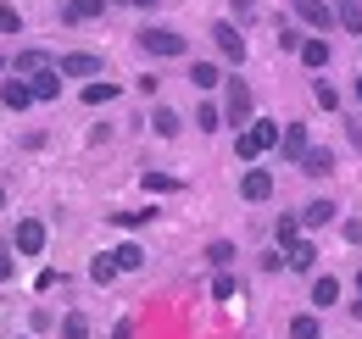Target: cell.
Instances as JSON below:
<instances>
[{"mask_svg": "<svg viewBox=\"0 0 362 339\" xmlns=\"http://www.w3.org/2000/svg\"><path fill=\"white\" fill-rule=\"evenodd\" d=\"M279 133H284L279 123H257V128H245V133L234 139V156H240V162H257L262 150H273V145H279Z\"/></svg>", "mask_w": 362, "mask_h": 339, "instance_id": "cell-1", "label": "cell"}, {"mask_svg": "<svg viewBox=\"0 0 362 339\" xmlns=\"http://www.w3.org/2000/svg\"><path fill=\"white\" fill-rule=\"evenodd\" d=\"M139 44L151 50V56H184L189 44H184V34H173V28H145L139 34Z\"/></svg>", "mask_w": 362, "mask_h": 339, "instance_id": "cell-2", "label": "cell"}, {"mask_svg": "<svg viewBox=\"0 0 362 339\" xmlns=\"http://www.w3.org/2000/svg\"><path fill=\"white\" fill-rule=\"evenodd\" d=\"M17 251L23 256L45 251V222H40V217H23V222H17Z\"/></svg>", "mask_w": 362, "mask_h": 339, "instance_id": "cell-3", "label": "cell"}, {"mask_svg": "<svg viewBox=\"0 0 362 339\" xmlns=\"http://www.w3.org/2000/svg\"><path fill=\"white\" fill-rule=\"evenodd\" d=\"M212 40H218V50H223V61H245V34H240L234 23H218Z\"/></svg>", "mask_w": 362, "mask_h": 339, "instance_id": "cell-4", "label": "cell"}, {"mask_svg": "<svg viewBox=\"0 0 362 339\" xmlns=\"http://www.w3.org/2000/svg\"><path fill=\"white\" fill-rule=\"evenodd\" d=\"M290 11L307 23V28H329L334 23V11H329V0H290Z\"/></svg>", "mask_w": 362, "mask_h": 339, "instance_id": "cell-5", "label": "cell"}, {"mask_svg": "<svg viewBox=\"0 0 362 339\" xmlns=\"http://www.w3.org/2000/svg\"><path fill=\"white\" fill-rule=\"evenodd\" d=\"M100 73V56L95 50H73V56H62V78H90Z\"/></svg>", "mask_w": 362, "mask_h": 339, "instance_id": "cell-6", "label": "cell"}, {"mask_svg": "<svg viewBox=\"0 0 362 339\" xmlns=\"http://www.w3.org/2000/svg\"><path fill=\"white\" fill-rule=\"evenodd\" d=\"M223 117H228V123H245V117H251V89L240 84V78H234V84H228V100H223Z\"/></svg>", "mask_w": 362, "mask_h": 339, "instance_id": "cell-7", "label": "cell"}, {"mask_svg": "<svg viewBox=\"0 0 362 339\" xmlns=\"http://www.w3.org/2000/svg\"><path fill=\"white\" fill-rule=\"evenodd\" d=\"M240 195H245V201H268V195H273V172L251 167L245 178H240Z\"/></svg>", "mask_w": 362, "mask_h": 339, "instance_id": "cell-8", "label": "cell"}, {"mask_svg": "<svg viewBox=\"0 0 362 339\" xmlns=\"http://www.w3.org/2000/svg\"><path fill=\"white\" fill-rule=\"evenodd\" d=\"M279 150H284L290 162H301V156H307V128H301V123H284V133H279Z\"/></svg>", "mask_w": 362, "mask_h": 339, "instance_id": "cell-9", "label": "cell"}, {"mask_svg": "<svg viewBox=\"0 0 362 339\" xmlns=\"http://www.w3.org/2000/svg\"><path fill=\"white\" fill-rule=\"evenodd\" d=\"M100 11H106V0H67V6H62V23H90Z\"/></svg>", "mask_w": 362, "mask_h": 339, "instance_id": "cell-10", "label": "cell"}, {"mask_svg": "<svg viewBox=\"0 0 362 339\" xmlns=\"http://www.w3.org/2000/svg\"><path fill=\"white\" fill-rule=\"evenodd\" d=\"M56 95H62V67L34 73V100H56Z\"/></svg>", "mask_w": 362, "mask_h": 339, "instance_id": "cell-11", "label": "cell"}, {"mask_svg": "<svg viewBox=\"0 0 362 339\" xmlns=\"http://www.w3.org/2000/svg\"><path fill=\"white\" fill-rule=\"evenodd\" d=\"M334 23H340L346 34H362V6L357 0H334Z\"/></svg>", "mask_w": 362, "mask_h": 339, "instance_id": "cell-12", "label": "cell"}, {"mask_svg": "<svg viewBox=\"0 0 362 339\" xmlns=\"http://www.w3.org/2000/svg\"><path fill=\"white\" fill-rule=\"evenodd\" d=\"M334 300H340V278H313V306L317 311H329Z\"/></svg>", "mask_w": 362, "mask_h": 339, "instance_id": "cell-13", "label": "cell"}, {"mask_svg": "<svg viewBox=\"0 0 362 339\" xmlns=\"http://www.w3.org/2000/svg\"><path fill=\"white\" fill-rule=\"evenodd\" d=\"M301 172H307V178H329V172H334V156H329V150H307V156H301Z\"/></svg>", "mask_w": 362, "mask_h": 339, "instance_id": "cell-14", "label": "cell"}, {"mask_svg": "<svg viewBox=\"0 0 362 339\" xmlns=\"http://www.w3.org/2000/svg\"><path fill=\"white\" fill-rule=\"evenodd\" d=\"M189 84H195V89H218V84H223L218 61H195V67H189Z\"/></svg>", "mask_w": 362, "mask_h": 339, "instance_id": "cell-15", "label": "cell"}, {"mask_svg": "<svg viewBox=\"0 0 362 339\" xmlns=\"http://www.w3.org/2000/svg\"><path fill=\"white\" fill-rule=\"evenodd\" d=\"M0 100H6V106H11V112H23V106H28V100H34V84H23V78H11V84L0 89Z\"/></svg>", "mask_w": 362, "mask_h": 339, "instance_id": "cell-16", "label": "cell"}, {"mask_svg": "<svg viewBox=\"0 0 362 339\" xmlns=\"http://www.w3.org/2000/svg\"><path fill=\"white\" fill-rule=\"evenodd\" d=\"M284 261H290V267H296V273H313V261H317V251H313V245H307V239H296V245H290V251H284Z\"/></svg>", "mask_w": 362, "mask_h": 339, "instance_id": "cell-17", "label": "cell"}, {"mask_svg": "<svg viewBox=\"0 0 362 339\" xmlns=\"http://www.w3.org/2000/svg\"><path fill=\"white\" fill-rule=\"evenodd\" d=\"M301 61L307 67H329V40H301Z\"/></svg>", "mask_w": 362, "mask_h": 339, "instance_id": "cell-18", "label": "cell"}, {"mask_svg": "<svg viewBox=\"0 0 362 339\" xmlns=\"http://www.w3.org/2000/svg\"><path fill=\"white\" fill-rule=\"evenodd\" d=\"M290 339H323V328H317V317H290Z\"/></svg>", "mask_w": 362, "mask_h": 339, "instance_id": "cell-19", "label": "cell"}, {"mask_svg": "<svg viewBox=\"0 0 362 339\" xmlns=\"http://www.w3.org/2000/svg\"><path fill=\"white\" fill-rule=\"evenodd\" d=\"M117 273H123V267H117V256H95V267H90V278H95V284H112Z\"/></svg>", "mask_w": 362, "mask_h": 339, "instance_id": "cell-20", "label": "cell"}, {"mask_svg": "<svg viewBox=\"0 0 362 339\" xmlns=\"http://www.w3.org/2000/svg\"><path fill=\"white\" fill-rule=\"evenodd\" d=\"M45 67H50L45 50H23V56H17V73H45Z\"/></svg>", "mask_w": 362, "mask_h": 339, "instance_id": "cell-21", "label": "cell"}, {"mask_svg": "<svg viewBox=\"0 0 362 339\" xmlns=\"http://www.w3.org/2000/svg\"><path fill=\"white\" fill-rule=\"evenodd\" d=\"M329 217H334V206H329V201H313V206L301 212V222H307V228H323Z\"/></svg>", "mask_w": 362, "mask_h": 339, "instance_id": "cell-22", "label": "cell"}, {"mask_svg": "<svg viewBox=\"0 0 362 339\" xmlns=\"http://www.w3.org/2000/svg\"><path fill=\"white\" fill-rule=\"evenodd\" d=\"M151 123H156V133H162V139H173V133H179V112H168V106H162Z\"/></svg>", "mask_w": 362, "mask_h": 339, "instance_id": "cell-23", "label": "cell"}, {"mask_svg": "<svg viewBox=\"0 0 362 339\" xmlns=\"http://www.w3.org/2000/svg\"><path fill=\"white\" fill-rule=\"evenodd\" d=\"M296 239H301V222H296V217H279V245H284V251H290V245H296Z\"/></svg>", "mask_w": 362, "mask_h": 339, "instance_id": "cell-24", "label": "cell"}, {"mask_svg": "<svg viewBox=\"0 0 362 339\" xmlns=\"http://www.w3.org/2000/svg\"><path fill=\"white\" fill-rule=\"evenodd\" d=\"M84 100H90V106H106V100H117V84H90Z\"/></svg>", "mask_w": 362, "mask_h": 339, "instance_id": "cell-25", "label": "cell"}, {"mask_svg": "<svg viewBox=\"0 0 362 339\" xmlns=\"http://www.w3.org/2000/svg\"><path fill=\"white\" fill-rule=\"evenodd\" d=\"M117 267H123V273H129V267H139V261H145V251H139V245H117Z\"/></svg>", "mask_w": 362, "mask_h": 339, "instance_id": "cell-26", "label": "cell"}, {"mask_svg": "<svg viewBox=\"0 0 362 339\" xmlns=\"http://www.w3.org/2000/svg\"><path fill=\"white\" fill-rule=\"evenodd\" d=\"M84 334H90V323H84L78 311H73V317H62V339H84Z\"/></svg>", "mask_w": 362, "mask_h": 339, "instance_id": "cell-27", "label": "cell"}, {"mask_svg": "<svg viewBox=\"0 0 362 339\" xmlns=\"http://www.w3.org/2000/svg\"><path fill=\"white\" fill-rule=\"evenodd\" d=\"M206 261H212V267H228V261H234V245H228V239H218V245L206 251Z\"/></svg>", "mask_w": 362, "mask_h": 339, "instance_id": "cell-28", "label": "cell"}, {"mask_svg": "<svg viewBox=\"0 0 362 339\" xmlns=\"http://www.w3.org/2000/svg\"><path fill=\"white\" fill-rule=\"evenodd\" d=\"M218 123H223V112H218V106H201V112H195V128H206V133H212Z\"/></svg>", "mask_w": 362, "mask_h": 339, "instance_id": "cell-29", "label": "cell"}, {"mask_svg": "<svg viewBox=\"0 0 362 339\" xmlns=\"http://www.w3.org/2000/svg\"><path fill=\"white\" fill-rule=\"evenodd\" d=\"M212 295H218V300H234V278H228V273H218V278H212Z\"/></svg>", "mask_w": 362, "mask_h": 339, "instance_id": "cell-30", "label": "cell"}, {"mask_svg": "<svg viewBox=\"0 0 362 339\" xmlns=\"http://www.w3.org/2000/svg\"><path fill=\"white\" fill-rule=\"evenodd\" d=\"M17 28H23V17H17L11 6H0V34H17Z\"/></svg>", "mask_w": 362, "mask_h": 339, "instance_id": "cell-31", "label": "cell"}, {"mask_svg": "<svg viewBox=\"0 0 362 339\" xmlns=\"http://www.w3.org/2000/svg\"><path fill=\"white\" fill-rule=\"evenodd\" d=\"M112 222H123V228H139V222H151V212H112Z\"/></svg>", "mask_w": 362, "mask_h": 339, "instance_id": "cell-32", "label": "cell"}, {"mask_svg": "<svg viewBox=\"0 0 362 339\" xmlns=\"http://www.w3.org/2000/svg\"><path fill=\"white\" fill-rule=\"evenodd\" d=\"M317 106H329V112H334V106H340V89H334V84H317Z\"/></svg>", "mask_w": 362, "mask_h": 339, "instance_id": "cell-33", "label": "cell"}, {"mask_svg": "<svg viewBox=\"0 0 362 339\" xmlns=\"http://www.w3.org/2000/svg\"><path fill=\"white\" fill-rule=\"evenodd\" d=\"M346 239H351V245H362V217H351V222H346Z\"/></svg>", "mask_w": 362, "mask_h": 339, "instance_id": "cell-34", "label": "cell"}, {"mask_svg": "<svg viewBox=\"0 0 362 339\" xmlns=\"http://www.w3.org/2000/svg\"><path fill=\"white\" fill-rule=\"evenodd\" d=\"M112 339H134V323H117V334Z\"/></svg>", "mask_w": 362, "mask_h": 339, "instance_id": "cell-35", "label": "cell"}, {"mask_svg": "<svg viewBox=\"0 0 362 339\" xmlns=\"http://www.w3.org/2000/svg\"><path fill=\"white\" fill-rule=\"evenodd\" d=\"M6 278H11V256H0V284H6Z\"/></svg>", "mask_w": 362, "mask_h": 339, "instance_id": "cell-36", "label": "cell"}, {"mask_svg": "<svg viewBox=\"0 0 362 339\" xmlns=\"http://www.w3.org/2000/svg\"><path fill=\"white\" fill-rule=\"evenodd\" d=\"M351 139H357V145H362V123H351Z\"/></svg>", "mask_w": 362, "mask_h": 339, "instance_id": "cell-37", "label": "cell"}, {"mask_svg": "<svg viewBox=\"0 0 362 339\" xmlns=\"http://www.w3.org/2000/svg\"><path fill=\"white\" fill-rule=\"evenodd\" d=\"M129 6H156V0H129Z\"/></svg>", "mask_w": 362, "mask_h": 339, "instance_id": "cell-38", "label": "cell"}, {"mask_svg": "<svg viewBox=\"0 0 362 339\" xmlns=\"http://www.w3.org/2000/svg\"><path fill=\"white\" fill-rule=\"evenodd\" d=\"M357 100H362V78H357Z\"/></svg>", "mask_w": 362, "mask_h": 339, "instance_id": "cell-39", "label": "cell"}, {"mask_svg": "<svg viewBox=\"0 0 362 339\" xmlns=\"http://www.w3.org/2000/svg\"><path fill=\"white\" fill-rule=\"evenodd\" d=\"M0 206H6V189H0Z\"/></svg>", "mask_w": 362, "mask_h": 339, "instance_id": "cell-40", "label": "cell"}, {"mask_svg": "<svg viewBox=\"0 0 362 339\" xmlns=\"http://www.w3.org/2000/svg\"><path fill=\"white\" fill-rule=\"evenodd\" d=\"M357 290H362V273H357Z\"/></svg>", "mask_w": 362, "mask_h": 339, "instance_id": "cell-41", "label": "cell"}, {"mask_svg": "<svg viewBox=\"0 0 362 339\" xmlns=\"http://www.w3.org/2000/svg\"><path fill=\"white\" fill-rule=\"evenodd\" d=\"M0 73H6V61H0Z\"/></svg>", "mask_w": 362, "mask_h": 339, "instance_id": "cell-42", "label": "cell"}]
</instances>
